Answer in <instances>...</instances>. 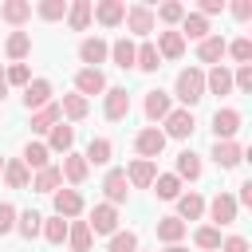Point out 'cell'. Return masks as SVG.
I'll return each instance as SVG.
<instances>
[{
  "mask_svg": "<svg viewBox=\"0 0 252 252\" xmlns=\"http://www.w3.org/2000/svg\"><path fill=\"white\" fill-rule=\"evenodd\" d=\"M67 24H71V32H87V24H91V0L67 4Z\"/></svg>",
  "mask_w": 252,
  "mask_h": 252,
  "instance_id": "30",
  "label": "cell"
},
{
  "mask_svg": "<svg viewBox=\"0 0 252 252\" xmlns=\"http://www.w3.org/2000/svg\"><path fill=\"white\" fill-rule=\"evenodd\" d=\"M91 240H94V232L87 228V220L67 224V244H71V252H91Z\"/></svg>",
  "mask_w": 252,
  "mask_h": 252,
  "instance_id": "26",
  "label": "cell"
},
{
  "mask_svg": "<svg viewBox=\"0 0 252 252\" xmlns=\"http://www.w3.org/2000/svg\"><path fill=\"white\" fill-rule=\"evenodd\" d=\"M0 16H4L8 24H24V20L32 16V4H28V0H8V4L0 8Z\"/></svg>",
  "mask_w": 252,
  "mask_h": 252,
  "instance_id": "40",
  "label": "cell"
},
{
  "mask_svg": "<svg viewBox=\"0 0 252 252\" xmlns=\"http://www.w3.org/2000/svg\"><path fill=\"white\" fill-rule=\"evenodd\" d=\"M106 252H138V236L134 232H114Z\"/></svg>",
  "mask_w": 252,
  "mask_h": 252,
  "instance_id": "46",
  "label": "cell"
},
{
  "mask_svg": "<svg viewBox=\"0 0 252 252\" xmlns=\"http://www.w3.org/2000/svg\"><path fill=\"white\" fill-rule=\"evenodd\" d=\"M39 232L47 236V244H63V240H67V220H63V217H51V220L43 217V228H39Z\"/></svg>",
  "mask_w": 252,
  "mask_h": 252,
  "instance_id": "41",
  "label": "cell"
},
{
  "mask_svg": "<svg viewBox=\"0 0 252 252\" xmlns=\"http://www.w3.org/2000/svg\"><path fill=\"white\" fill-rule=\"evenodd\" d=\"M201 213H205L201 193H181L177 197V220H201Z\"/></svg>",
  "mask_w": 252,
  "mask_h": 252,
  "instance_id": "20",
  "label": "cell"
},
{
  "mask_svg": "<svg viewBox=\"0 0 252 252\" xmlns=\"http://www.w3.org/2000/svg\"><path fill=\"white\" fill-rule=\"evenodd\" d=\"M240 205H252V181L240 185Z\"/></svg>",
  "mask_w": 252,
  "mask_h": 252,
  "instance_id": "53",
  "label": "cell"
},
{
  "mask_svg": "<svg viewBox=\"0 0 252 252\" xmlns=\"http://www.w3.org/2000/svg\"><path fill=\"white\" fill-rule=\"evenodd\" d=\"M217 12H224V0H201V16H205V20L217 16Z\"/></svg>",
  "mask_w": 252,
  "mask_h": 252,
  "instance_id": "51",
  "label": "cell"
},
{
  "mask_svg": "<svg viewBox=\"0 0 252 252\" xmlns=\"http://www.w3.org/2000/svg\"><path fill=\"white\" fill-rule=\"evenodd\" d=\"M59 118H63V114H59V102H47V106H39V110L32 114V130H35V134H47Z\"/></svg>",
  "mask_w": 252,
  "mask_h": 252,
  "instance_id": "27",
  "label": "cell"
},
{
  "mask_svg": "<svg viewBox=\"0 0 252 252\" xmlns=\"http://www.w3.org/2000/svg\"><path fill=\"white\" fill-rule=\"evenodd\" d=\"M110 154H114L110 138H91V146H87L83 161H87V165H106V161H110Z\"/></svg>",
  "mask_w": 252,
  "mask_h": 252,
  "instance_id": "28",
  "label": "cell"
},
{
  "mask_svg": "<svg viewBox=\"0 0 252 252\" xmlns=\"http://www.w3.org/2000/svg\"><path fill=\"white\" fill-rule=\"evenodd\" d=\"M224 55H232V59H236V63L244 67V63L252 59V39H244V35H240V39H232V43L224 47Z\"/></svg>",
  "mask_w": 252,
  "mask_h": 252,
  "instance_id": "42",
  "label": "cell"
},
{
  "mask_svg": "<svg viewBox=\"0 0 252 252\" xmlns=\"http://www.w3.org/2000/svg\"><path fill=\"white\" fill-rule=\"evenodd\" d=\"M87 110H91V102H87L83 94H63V102H59V114H67L71 122L87 118Z\"/></svg>",
  "mask_w": 252,
  "mask_h": 252,
  "instance_id": "34",
  "label": "cell"
},
{
  "mask_svg": "<svg viewBox=\"0 0 252 252\" xmlns=\"http://www.w3.org/2000/svg\"><path fill=\"white\" fill-rule=\"evenodd\" d=\"M134 51H138V47H134L130 39H114V43H110V59H114L122 71H126V67H134Z\"/></svg>",
  "mask_w": 252,
  "mask_h": 252,
  "instance_id": "39",
  "label": "cell"
},
{
  "mask_svg": "<svg viewBox=\"0 0 252 252\" xmlns=\"http://www.w3.org/2000/svg\"><path fill=\"white\" fill-rule=\"evenodd\" d=\"M181 51H185L181 32H158V55L161 59H181Z\"/></svg>",
  "mask_w": 252,
  "mask_h": 252,
  "instance_id": "21",
  "label": "cell"
},
{
  "mask_svg": "<svg viewBox=\"0 0 252 252\" xmlns=\"http://www.w3.org/2000/svg\"><path fill=\"white\" fill-rule=\"evenodd\" d=\"M0 173H4V158H0Z\"/></svg>",
  "mask_w": 252,
  "mask_h": 252,
  "instance_id": "56",
  "label": "cell"
},
{
  "mask_svg": "<svg viewBox=\"0 0 252 252\" xmlns=\"http://www.w3.org/2000/svg\"><path fill=\"white\" fill-rule=\"evenodd\" d=\"M94 20H98L102 28H118V24L126 20V4H122V0H98Z\"/></svg>",
  "mask_w": 252,
  "mask_h": 252,
  "instance_id": "10",
  "label": "cell"
},
{
  "mask_svg": "<svg viewBox=\"0 0 252 252\" xmlns=\"http://www.w3.org/2000/svg\"><path fill=\"white\" fill-rule=\"evenodd\" d=\"M224 47H228V43H224L220 35H205V39L197 43V55H201V63H213V67H217V63L224 59Z\"/></svg>",
  "mask_w": 252,
  "mask_h": 252,
  "instance_id": "23",
  "label": "cell"
},
{
  "mask_svg": "<svg viewBox=\"0 0 252 252\" xmlns=\"http://www.w3.org/2000/svg\"><path fill=\"white\" fill-rule=\"evenodd\" d=\"M232 16H236V20H248V16H252V0H236V4H232Z\"/></svg>",
  "mask_w": 252,
  "mask_h": 252,
  "instance_id": "52",
  "label": "cell"
},
{
  "mask_svg": "<svg viewBox=\"0 0 252 252\" xmlns=\"http://www.w3.org/2000/svg\"><path fill=\"white\" fill-rule=\"evenodd\" d=\"M47 158H51V150H47L43 142H28V146H24V158H20V161H24L28 169H35V173H39V169H47V165H51Z\"/></svg>",
  "mask_w": 252,
  "mask_h": 252,
  "instance_id": "25",
  "label": "cell"
},
{
  "mask_svg": "<svg viewBox=\"0 0 252 252\" xmlns=\"http://www.w3.org/2000/svg\"><path fill=\"white\" fill-rule=\"evenodd\" d=\"M177 98L185 102V110L197 106V102L205 98V71H197V67L177 71Z\"/></svg>",
  "mask_w": 252,
  "mask_h": 252,
  "instance_id": "1",
  "label": "cell"
},
{
  "mask_svg": "<svg viewBox=\"0 0 252 252\" xmlns=\"http://www.w3.org/2000/svg\"><path fill=\"white\" fill-rule=\"evenodd\" d=\"M232 87H236V91H252V63L236 67V75H232Z\"/></svg>",
  "mask_w": 252,
  "mask_h": 252,
  "instance_id": "48",
  "label": "cell"
},
{
  "mask_svg": "<svg viewBox=\"0 0 252 252\" xmlns=\"http://www.w3.org/2000/svg\"><path fill=\"white\" fill-rule=\"evenodd\" d=\"M236 213H240V205H236V197H232V193H217V197H213V205H209V217H213L217 224H232V220H236Z\"/></svg>",
  "mask_w": 252,
  "mask_h": 252,
  "instance_id": "9",
  "label": "cell"
},
{
  "mask_svg": "<svg viewBox=\"0 0 252 252\" xmlns=\"http://www.w3.org/2000/svg\"><path fill=\"white\" fill-rule=\"evenodd\" d=\"M181 16H185V4H177V0H169V4L158 8V20L161 24H181Z\"/></svg>",
  "mask_w": 252,
  "mask_h": 252,
  "instance_id": "47",
  "label": "cell"
},
{
  "mask_svg": "<svg viewBox=\"0 0 252 252\" xmlns=\"http://www.w3.org/2000/svg\"><path fill=\"white\" fill-rule=\"evenodd\" d=\"M205 91H209V94H228V91H232V71H228L224 63H217V67L205 75Z\"/></svg>",
  "mask_w": 252,
  "mask_h": 252,
  "instance_id": "18",
  "label": "cell"
},
{
  "mask_svg": "<svg viewBox=\"0 0 252 252\" xmlns=\"http://www.w3.org/2000/svg\"><path fill=\"white\" fill-rule=\"evenodd\" d=\"M102 193H106V205H122L130 197V181H126V169H110L106 181H102Z\"/></svg>",
  "mask_w": 252,
  "mask_h": 252,
  "instance_id": "7",
  "label": "cell"
},
{
  "mask_svg": "<svg viewBox=\"0 0 252 252\" xmlns=\"http://www.w3.org/2000/svg\"><path fill=\"white\" fill-rule=\"evenodd\" d=\"M4 51H8V59H12V63H20V59L32 51V35H28V32H12V35H8V43H4Z\"/></svg>",
  "mask_w": 252,
  "mask_h": 252,
  "instance_id": "33",
  "label": "cell"
},
{
  "mask_svg": "<svg viewBox=\"0 0 252 252\" xmlns=\"http://www.w3.org/2000/svg\"><path fill=\"white\" fill-rule=\"evenodd\" d=\"M165 252H189V248H181V244H165Z\"/></svg>",
  "mask_w": 252,
  "mask_h": 252,
  "instance_id": "55",
  "label": "cell"
},
{
  "mask_svg": "<svg viewBox=\"0 0 252 252\" xmlns=\"http://www.w3.org/2000/svg\"><path fill=\"white\" fill-rule=\"evenodd\" d=\"M87 161H83V154H63V165H59V173L71 181V185H83L87 181Z\"/></svg>",
  "mask_w": 252,
  "mask_h": 252,
  "instance_id": "19",
  "label": "cell"
},
{
  "mask_svg": "<svg viewBox=\"0 0 252 252\" xmlns=\"http://www.w3.org/2000/svg\"><path fill=\"white\" fill-rule=\"evenodd\" d=\"M154 193H158L161 201H177V197H181V181H177L173 173H158V177H154Z\"/></svg>",
  "mask_w": 252,
  "mask_h": 252,
  "instance_id": "36",
  "label": "cell"
},
{
  "mask_svg": "<svg viewBox=\"0 0 252 252\" xmlns=\"http://www.w3.org/2000/svg\"><path fill=\"white\" fill-rule=\"evenodd\" d=\"M8 98V79H4V71H0V102Z\"/></svg>",
  "mask_w": 252,
  "mask_h": 252,
  "instance_id": "54",
  "label": "cell"
},
{
  "mask_svg": "<svg viewBox=\"0 0 252 252\" xmlns=\"http://www.w3.org/2000/svg\"><path fill=\"white\" fill-rule=\"evenodd\" d=\"M4 79H8V87H28L32 83V71H28V63H12L4 71Z\"/></svg>",
  "mask_w": 252,
  "mask_h": 252,
  "instance_id": "45",
  "label": "cell"
},
{
  "mask_svg": "<svg viewBox=\"0 0 252 252\" xmlns=\"http://www.w3.org/2000/svg\"><path fill=\"white\" fill-rule=\"evenodd\" d=\"M87 228H91V232H98V236H114V232H118V209H114V205H106V201H102V205H94V209H91Z\"/></svg>",
  "mask_w": 252,
  "mask_h": 252,
  "instance_id": "2",
  "label": "cell"
},
{
  "mask_svg": "<svg viewBox=\"0 0 252 252\" xmlns=\"http://www.w3.org/2000/svg\"><path fill=\"white\" fill-rule=\"evenodd\" d=\"M240 158H244V150H240L236 142H217V146H213V161H217L220 169H232V165H240Z\"/></svg>",
  "mask_w": 252,
  "mask_h": 252,
  "instance_id": "24",
  "label": "cell"
},
{
  "mask_svg": "<svg viewBox=\"0 0 252 252\" xmlns=\"http://www.w3.org/2000/svg\"><path fill=\"white\" fill-rule=\"evenodd\" d=\"M240 130V110H232V106H224V110H217L213 114V134H217V142H232V134Z\"/></svg>",
  "mask_w": 252,
  "mask_h": 252,
  "instance_id": "5",
  "label": "cell"
},
{
  "mask_svg": "<svg viewBox=\"0 0 252 252\" xmlns=\"http://www.w3.org/2000/svg\"><path fill=\"white\" fill-rule=\"evenodd\" d=\"M102 114H106L110 122H122V118L130 114V94H126V87H110V91H106Z\"/></svg>",
  "mask_w": 252,
  "mask_h": 252,
  "instance_id": "4",
  "label": "cell"
},
{
  "mask_svg": "<svg viewBox=\"0 0 252 252\" xmlns=\"http://www.w3.org/2000/svg\"><path fill=\"white\" fill-rule=\"evenodd\" d=\"M12 228H16V209H12L8 201H0V236L12 232Z\"/></svg>",
  "mask_w": 252,
  "mask_h": 252,
  "instance_id": "49",
  "label": "cell"
},
{
  "mask_svg": "<svg viewBox=\"0 0 252 252\" xmlns=\"http://www.w3.org/2000/svg\"><path fill=\"white\" fill-rule=\"evenodd\" d=\"M51 102V83L47 79H32L28 87H24V106L28 110H39V106H47Z\"/></svg>",
  "mask_w": 252,
  "mask_h": 252,
  "instance_id": "12",
  "label": "cell"
},
{
  "mask_svg": "<svg viewBox=\"0 0 252 252\" xmlns=\"http://www.w3.org/2000/svg\"><path fill=\"white\" fill-rule=\"evenodd\" d=\"M51 138H47V150H55V154H71V146H75V126H67L63 118L47 130Z\"/></svg>",
  "mask_w": 252,
  "mask_h": 252,
  "instance_id": "13",
  "label": "cell"
},
{
  "mask_svg": "<svg viewBox=\"0 0 252 252\" xmlns=\"http://www.w3.org/2000/svg\"><path fill=\"white\" fill-rule=\"evenodd\" d=\"M55 217H79L83 213V197L75 189H55Z\"/></svg>",
  "mask_w": 252,
  "mask_h": 252,
  "instance_id": "16",
  "label": "cell"
},
{
  "mask_svg": "<svg viewBox=\"0 0 252 252\" xmlns=\"http://www.w3.org/2000/svg\"><path fill=\"white\" fill-rule=\"evenodd\" d=\"M134 67H138V71H158V67H161L158 47H154V43H142V47L134 51Z\"/></svg>",
  "mask_w": 252,
  "mask_h": 252,
  "instance_id": "37",
  "label": "cell"
},
{
  "mask_svg": "<svg viewBox=\"0 0 252 252\" xmlns=\"http://www.w3.org/2000/svg\"><path fill=\"white\" fill-rule=\"evenodd\" d=\"M59 181H63L59 165H47V169H39V173H35L32 189H35V193H55V189H59Z\"/></svg>",
  "mask_w": 252,
  "mask_h": 252,
  "instance_id": "35",
  "label": "cell"
},
{
  "mask_svg": "<svg viewBox=\"0 0 252 252\" xmlns=\"http://www.w3.org/2000/svg\"><path fill=\"white\" fill-rule=\"evenodd\" d=\"M185 220H177V217H161L158 220V240H165V244H177L181 236H185Z\"/></svg>",
  "mask_w": 252,
  "mask_h": 252,
  "instance_id": "32",
  "label": "cell"
},
{
  "mask_svg": "<svg viewBox=\"0 0 252 252\" xmlns=\"http://www.w3.org/2000/svg\"><path fill=\"white\" fill-rule=\"evenodd\" d=\"M106 55H110V43H106V39H98V35L79 43V59H83V63H91V67H94V63H102Z\"/></svg>",
  "mask_w": 252,
  "mask_h": 252,
  "instance_id": "22",
  "label": "cell"
},
{
  "mask_svg": "<svg viewBox=\"0 0 252 252\" xmlns=\"http://www.w3.org/2000/svg\"><path fill=\"white\" fill-rule=\"evenodd\" d=\"M134 150H138V154H142L146 161H154V158H158V154L165 150V134H161L158 126H146V130H142V134L134 138Z\"/></svg>",
  "mask_w": 252,
  "mask_h": 252,
  "instance_id": "3",
  "label": "cell"
},
{
  "mask_svg": "<svg viewBox=\"0 0 252 252\" xmlns=\"http://www.w3.org/2000/svg\"><path fill=\"white\" fill-rule=\"evenodd\" d=\"M16 228H20V236H39V228H43V217L35 213V209H28V213H16Z\"/></svg>",
  "mask_w": 252,
  "mask_h": 252,
  "instance_id": "38",
  "label": "cell"
},
{
  "mask_svg": "<svg viewBox=\"0 0 252 252\" xmlns=\"http://www.w3.org/2000/svg\"><path fill=\"white\" fill-rule=\"evenodd\" d=\"M154 177H158V165H154V161H146V158L130 161V169H126V181H130L134 189H146V185H154Z\"/></svg>",
  "mask_w": 252,
  "mask_h": 252,
  "instance_id": "14",
  "label": "cell"
},
{
  "mask_svg": "<svg viewBox=\"0 0 252 252\" xmlns=\"http://www.w3.org/2000/svg\"><path fill=\"white\" fill-rule=\"evenodd\" d=\"M220 252H248V240L244 236H228V240H220Z\"/></svg>",
  "mask_w": 252,
  "mask_h": 252,
  "instance_id": "50",
  "label": "cell"
},
{
  "mask_svg": "<svg viewBox=\"0 0 252 252\" xmlns=\"http://www.w3.org/2000/svg\"><path fill=\"white\" fill-rule=\"evenodd\" d=\"M126 28H130L134 35L154 32V8H150V4H130V8H126Z\"/></svg>",
  "mask_w": 252,
  "mask_h": 252,
  "instance_id": "8",
  "label": "cell"
},
{
  "mask_svg": "<svg viewBox=\"0 0 252 252\" xmlns=\"http://www.w3.org/2000/svg\"><path fill=\"white\" fill-rule=\"evenodd\" d=\"M35 12H39V20H63L67 16V0H43Z\"/></svg>",
  "mask_w": 252,
  "mask_h": 252,
  "instance_id": "44",
  "label": "cell"
},
{
  "mask_svg": "<svg viewBox=\"0 0 252 252\" xmlns=\"http://www.w3.org/2000/svg\"><path fill=\"white\" fill-rule=\"evenodd\" d=\"M193 244H197V248H220V228H213V224L197 228V232H193Z\"/></svg>",
  "mask_w": 252,
  "mask_h": 252,
  "instance_id": "43",
  "label": "cell"
},
{
  "mask_svg": "<svg viewBox=\"0 0 252 252\" xmlns=\"http://www.w3.org/2000/svg\"><path fill=\"white\" fill-rule=\"evenodd\" d=\"M197 130V122H193V110H169L165 114V138H189Z\"/></svg>",
  "mask_w": 252,
  "mask_h": 252,
  "instance_id": "6",
  "label": "cell"
},
{
  "mask_svg": "<svg viewBox=\"0 0 252 252\" xmlns=\"http://www.w3.org/2000/svg\"><path fill=\"white\" fill-rule=\"evenodd\" d=\"M4 181H8V189H28L32 173H28V165L20 158H12V161H4Z\"/></svg>",
  "mask_w": 252,
  "mask_h": 252,
  "instance_id": "29",
  "label": "cell"
},
{
  "mask_svg": "<svg viewBox=\"0 0 252 252\" xmlns=\"http://www.w3.org/2000/svg\"><path fill=\"white\" fill-rule=\"evenodd\" d=\"M205 35H209V20H205L201 12H185V16H181V39H197V43H201Z\"/></svg>",
  "mask_w": 252,
  "mask_h": 252,
  "instance_id": "17",
  "label": "cell"
},
{
  "mask_svg": "<svg viewBox=\"0 0 252 252\" xmlns=\"http://www.w3.org/2000/svg\"><path fill=\"white\" fill-rule=\"evenodd\" d=\"M75 87H79V94L87 98V94H102V91H106V79H102L98 67H83V71L75 75Z\"/></svg>",
  "mask_w": 252,
  "mask_h": 252,
  "instance_id": "11",
  "label": "cell"
},
{
  "mask_svg": "<svg viewBox=\"0 0 252 252\" xmlns=\"http://www.w3.org/2000/svg\"><path fill=\"white\" fill-rule=\"evenodd\" d=\"M173 177H177V181H181V177L197 181V177H201V158H197L193 150H181V154H177V173H173Z\"/></svg>",
  "mask_w": 252,
  "mask_h": 252,
  "instance_id": "31",
  "label": "cell"
},
{
  "mask_svg": "<svg viewBox=\"0 0 252 252\" xmlns=\"http://www.w3.org/2000/svg\"><path fill=\"white\" fill-rule=\"evenodd\" d=\"M142 110H146V118H150V122H165V114L173 110V102H169V94H165V91H150Z\"/></svg>",
  "mask_w": 252,
  "mask_h": 252,
  "instance_id": "15",
  "label": "cell"
}]
</instances>
